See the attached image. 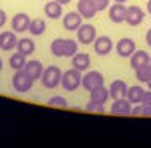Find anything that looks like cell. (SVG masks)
I'll list each match as a JSON object with an SVG mask.
<instances>
[{
    "mask_svg": "<svg viewBox=\"0 0 151 148\" xmlns=\"http://www.w3.org/2000/svg\"><path fill=\"white\" fill-rule=\"evenodd\" d=\"M145 89L142 86H129V91H127V100L132 104H139L142 101V97H144Z\"/></svg>",
    "mask_w": 151,
    "mask_h": 148,
    "instance_id": "cb8c5ba5",
    "label": "cell"
},
{
    "mask_svg": "<svg viewBox=\"0 0 151 148\" xmlns=\"http://www.w3.org/2000/svg\"><path fill=\"white\" fill-rule=\"evenodd\" d=\"M86 110L89 114H104L106 109H104V104H100V103H95V101H91L86 104Z\"/></svg>",
    "mask_w": 151,
    "mask_h": 148,
    "instance_id": "83f0119b",
    "label": "cell"
},
{
    "mask_svg": "<svg viewBox=\"0 0 151 148\" xmlns=\"http://www.w3.org/2000/svg\"><path fill=\"white\" fill-rule=\"evenodd\" d=\"M76 32H77V41L83 45L94 44V41L97 38V29L92 24H82Z\"/></svg>",
    "mask_w": 151,
    "mask_h": 148,
    "instance_id": "8992f818",
    "label": "cell"
},
{
    "mask_svg": "<svg viewBox=\"0 0 151 148\" xmlns=\"http://www.w3.org/2000/svg\"><path fill=\"white\" fill-rule=\"evenodd\" d=\"M150 65H151V56H150Z\"/></svg>",
    "mask_w": 151,
    "mask_h": 148,
    "instance_id": "f35d334b",
    "label": "cell"
},
{
    "mask_svg": "<svg viewBox=\"0 0 151 148\" xmlns=\"http://www.w3.org/2000/svg\"><path fill=\"white\" fill-rule=\"evenodd\" d=\"M71 65H73V68L83 73L86 70H89V67H91V56L88 53H79L77 52L71 57Z\"/></svg>",
    "mask_w": 151,
    "mask_h": 148,
    "instance_id": "e0dca14e",
    "label": "cell"
},
{
    "mask_svg": "<svg viewBox=\"0 0 151 148\" xmlns=\"http://www.w3.org/2000/svg\"><path fill=\"white\" fill-rule=\"evenodd\" d=\"M89 98H91V101H95V103H100V104H106L107 100L110 98L109 89L104 85H101V86H98V88L89 91Z\"/></svg>",
    "mask_w": 151,
    "mask_h": 148,
    "instance_id": "d6986e66",
    "label": "cell"
},
{
    "mask_svg": "<svg viewBox=\"0 0 151 148\" xmlns=\"http://www.w3.org/2000/svg\"><path fill=\"white\" fill-rule=\"evenodd\" d=\"M11 26H12V30L15 33H24L29 30V26H30V17L24 12H18L12 17L11 20Z\"/></svg>",
    "mask_w": 151,
    "mask_h": 148,
    "instance_id": "9c48e42d",
    "label": "cell"
},
{
    "mask_svg": "<svg viewBox=\"0 0 151 148\" xmlns=\"http://www.w3.org/2000/svg\"><path fill=\"white\" fill-rule=\"evenodd\" d=\"M77 12L86 20H91L97 15V8L92 0H79L77 2Z\"/></svg>",
    "mask_w": 151,
    "mask_h": 148,
    "instance_id": "2e32d148",
    "label": "cell"
},
{
    "mask_svg": "<svg viewBox=\"0 0 151 148\" xmlns=\"http://www.w3.org/2000/svg\"><path fill=\"white\" fill-rule=\"evenodd\" d=\"M141 104H144V106H151V91H150V89L144 92V97H142Z\"/></svg>",
    "mask_w": 151,
    "mask_h": 148,
    "instance_id": "f546056e",
    "label": "cell"
},
{
    "mask_svg": "<svg viewBox=\"0 0 151 148\" xmlns=\"http://www.w3.org/2000/svg\"><path fill=\"white\" fill-rule=\"evenodd\" d=\"M134 74H136V79L139 80L141 83H147L151 79V65L147 64V65H142L139 68H136Z\"/></svg>",
    "mask_w": 151,
    "mask_h": 148,
    "instance_id": "484cf974",
    "label": "cell"
},
{
    "mask_svg": "<svg viewBox=\"0 0 151 148\" xmlns=\"http://www.w3.org/2000/svg\"><path fill=\"white\" fill-rule=\"evenodd\" d=\"M8 21V17H6V12L3 9H0V27H3Z\"/></svg>",
    "mask_w": 151,
    "mask_h": 148,
    "instance_id": "4dcf8cb0",
    "label": "cell"
},
{
    "mask_svg": "<svg viewBox=\"0 0 151 148\" xmlns=\"http://www.w3.org/2000/svg\"><path fill=\"white\" fill-rule=\"evenodd\" d=\"M60 86L68 92L77 91L82 86V73L79 70H76V68H70L65 73H62Z\"/></svg>",
    "mask_w": 151,
    "mask_h": 148,
    "instance_id": "3957f363",
    "label": "cell"
},
{
    "mask_svg": "<svg viewBox=\"0 0 151 148\" xmlns=\"http://www.w3.org/2000/svg\"><path fill=\"white\" fill-rule=\"evenodd\" d=\"M125 15H127V6L125 3H113L109 6V18L113 23H125Z\"/></svg>",
    "mask_w": 151,
    "mask_h": 148,
    "instance_id": "5bb4252c",
    "label": "cell"
},
{
    "mask_svg": "<svg viewBox=\"0 0 151 148\" xmlns=\"http://www.w3.org/2000/svg\"><path fill=\"white\" fill-rule=\"evenodd\" d=\"M147 12L151 15V0H148V2H147Z\"/></svg>",
    "mask_w": 151,
    "mask_h": 148,
    "instance_id": "836d02e7",
    "label": "cell"
},
{
    "mask_svg": "<svg viewBox=\"0 0 151 148\" xmlns=\"http://www.w3.org/2000/svg\"><path fill=\"white\" fill-rule=\"evenodd\" d=\"M50 50L55 57H73L79 52V44L74 40L68 38H56L50 44Z\"/></svg>",
    "mask_w": 151,
    "mask_h": 148,
    "instance_id": "6da1fadb",
    "label": "cell"
},
{
    "mask_svg": "<svg viewBox=\"0 0 151 148\" xmlns=\"http://www.w3.org/2000/svg\"><path fill=\"white\" fill-rule=\"evenodd\" d=\"M145 18V12L142 11L141 6L137 5H132L127 8V15H125V23L129 24V26L132 27H136L139 26V24L144 21Z\"/></svg>",
    "mask_w": 151,
    "mask_h": 148,
    "instance_id": "ba28073f",
    "label": "cell"
},
{
    "mask_svg": "<svg viewBox=\"0 0 151 148\" xmlns=\"http://www.w3.org/2000/svg\"><path fill=\"white\" fill-rule=\"evenodd\" d=\"M58 2H59V3H62V5H67V3H70V2H71V0H58Z\"/></svg>",
    "mask_w": 151,
    "mask_h": 148,
    "instance_id": "e575fe53",
    "label": "cell"
},
{
    "mask_svg": "<svg viewBox=\"0 0 151 148\" xmlns=\"http://www.w3.org/2000/svg\"><path fill=\"white\" fill-rule=\"evenodd\" d=\"M104 85V77H103V74L100 73V71H88L86 74H83L82 76V86H83V89H86L88 92L98 88V86H101Z\"/></svg>",
    "mask_w": 151,
    "mask_h": 148,
    "instance_id": "5b68a950",
    "label": "cell"
},
{
    "mask_svg": "<svg viewBox=\"0 0 151 148\" xmlns=\"http://www.w3.org/2000/svg\"><path fill=\"white\" fill-rule=\"evenodd\" d=\"M35 80L26 70H17L15 74L12 76V88L18 94H26L32 89Z\"/></svg>",
    "mask_w": 151,
    "mask_h": 148,
    "instance_id": "7a4b0ae2",
    "label": "cell"
},
{
    "mask_svg": "<svg viewBox=\"0 0 151 148\" xmlns=\"http://www.w3.org/2000/svg\"><path fill=\"white\" fill-rule=\"evenodd\" d=\"M3 70V60H2V57H0V71Z\"/></svg>",
    "mask_w": 151,
    "mask_h": 148,
    "instance_id": "74e56055",
    "label": "cell"
},
{
    "mask_svg": "<svg viewBox=\"0 0 151 148\" xmlns=\"http://www.w3.org/2000/svg\"><path fill=\"white\" fill-rule=\"evenodd\" d=\"M127 91H129V85L121 79L113 80L109 86V95L112 100H118V98L127 97Z\"/></svg>",
    "mask_w": 151,
    "mask_h": 148,
    "instance_id": "4fadbf2b",
    "label": "cell"
},
{
    "mask_svg": "<svg viewBox=\"0 0 151 148\" xmlns=\"http://www.w3.org/2000/svg\"><path fill=\"white\" fill-rule=\"evenodd\" d=\"M92 2H94V5H95L98 12L100 11H106L110 6V0H92Z\"/></svg>",
    "mask_w": 151,
    "mask_h": 148,
    "instance_id": "f1b7e54d",
    "label": "cell"
},
{
    "mask_svg": "<svg viewBox=\"0 0 151 148\" xmlns=\"http://www.w3.org/2000/svg\"><path fill=\"white\" fill-rule=\"evenodd\" d=\"M62 80V70L56 65H50L44 68L42 76H41V83L47 89H55L60 85Z\"/></svg>",
    "mask_w": 151,
    "mask_h": 148,
    "instance_id": "277c9868",
    "label": "cell"
},
{
    "mask_svg": "<svg viewBox=\"0 0 151 148\" xmlns=\"http://www.w3.org/2000/svg\"><path fill=\"white\" fill-rule=\"evenodd\" d=\"M147 64H150V55L145 50H136L130 56V67L133 70L139 68L142 65H147Z\"/></svg>",
    "mask_w": 151,
    "mask_h": 148,
    "instance_id": "ffe728a7",
    "label": "cell"
},
{
    "mask_svg": "<svg viewBox=\"0 0 151 148\" xmlns=\"http://www.w3.org/2000/svg\"><path fill=\"white\" fill-rule=\"evenodd\" d=\"M145 42H147V45L148 47H151V27L147 30V33H145Z\"/></svg>",
    "mask_w": 151,
    "mask_h": 148,
    "instance_id": "d6a6232c",
    "label": "cell"
},
{
    "mask_svg": "<svg viewBox=\"0 0 151 148\" xmlns=\"http://www.w3.org/2000/svg\"><path fill=\"white\" fill-rule=\"evenodd\" d=\"M64 5L59 3L58 0H53V2H47L45 6H44V12L45 15L50 18V20H58L62 17V14H64V8H62Z\"/></svg>",
    "mask_w": 151,
    "mask_h": 148,
    "instance_id": "ac0fdd59",
    "label": "cell"
},
{
    "mask_svg": "<svg viewBox=\"0 0 151 148\" xmlns=\"http://www.w3.org/2000/svg\"><path fill=\"white\" fill-rule=\"evenodd\" d=\"M18 42V38L14 30H5L0 33V50L3 52H11V50H15Z\"/></svg>",
    "mask_w": 151,
    "mask_h": 148,
    "instance_id": "7c38bea8",
    "label": "cell"
},
{
    "mask_svg": "<svg viewBox=\"0 0 151 148\" xmlns=\"http://www.w3.org/2000/svg\"><path fill=\"white\" fill-rule=\"evenodd\" d=\"M113 50V41L109 36H97L94 41V52L98 56H107Z\"/></svg>",
    "mask_w": 151,
    "mask_h": 148,
    "instance_id": "8fae6325",
    "label": "cell"
},
{
    "mask_svg": "<svg viewBox=\"0 0 151 148\" xmlns=\"http://www.w3.org/2000/svg\"><path fill=\"white\" fill-rule=\"evenodd\" d=\"M141 116H148V118H151V106H144V104H142V114H141Z\"/></svg>",
    "mask_w": 151,
    "mask_h": 148,
    "instance_id": "1f68e13d",
    "label": "cell"
},
{
    "mask_svg": "<svg viewBox=\"0 0 151 148\" xmlns=\"http://www.w3.org/2000/svg\"><path fill=\"white\" fill-rule=\"evenodd\" d=\"M35 48H36V45H35V42H33L32 38H20L18 42H17L15 50L20 52V53H23L24 56H30L35 52Z\"/></svg>",
    "mask_w": 151,
    "mask_h": 148,
    "instance_id": "7402d4cb",
    "label": "cell"
},
{
    "mask_svg": "<svg viewBox=\"0 0 151 148\" xmlns=\"http://www.w3.org/2000/svg\"><path fill=\"white\" fill-rule=\"evenodd\" d=\"M30 76L33 77V80H41V76H42V71H44V67L40 60H27L26 62V67H24Z\"/></svg>",
    "mask_w": 151,
    "mask_h": 148,
    "instance_id": "44dd1931",
    "label": "cell"
},
{
    "mask_svg": "<svg viewBox=\"0 0 151 148\" xmlns=\"http://www.w3.org/2000/svg\"><path fill=\"white\" fill-rule=\"evenodd\" d=\"M47 106L58 107V109H65V107H68V101H67V98H64L62 95H55L52 98H48Z\"/></svg>",
    "mask_w": 151,
    "mask_h": 148,
    "instance_id": "4316f807",
    "label": "cell"
},
{
    "mask_svg": "<svg viewBox=\"0 0 151 148\" xmlns=\"http://www.w3.org/2000/svg\"><path fill=\"white\" fill-rule=\"evenodd\" d=\"M47 30V24L42 18H33L30 20V26H29V32L32 36H41L44 35Z\"/></svg>",
    "mask_w": 151,
    "mask_h": 148,
    "instance_id": "603a6c76",
    "label": "cell"
},
{
    "mask_svg": "<svg viewBox=\"0 0 151 148\" xmlns=\"http://www.w3.org/2000/svg\"><path fill=\"white\" fill-rule=\"evenodd\" d=\"M147 86H148V89H150V91H151V79H150V80H148V82H147Z\"/></svg>",
    "mask_w": 151,
    "mask_h": 148,
    "instance_id": "8d00e7d4",
    "label": "cell"
},
{
    "mask_svg": "<svg viewBox=\"0 0 151 148\" xmlns=\"http://www.w3.org/2000/svg\"><path fill=\"white\" fill-rule=\"evenodd\" d=\"M115 52L121 57H130L136 52V42L132 38H121L115 45Z\"/></svg>",
    "mask_w": 151,
    "mask_h": 148,
    "instance_id": "30bf717a",
    "label": "cell"
},
{
    "mask_svg": "<svg viewBox=\"0 0 151 148\" xmlns=\"http://www.w3.org/2000/svg\"><path fill=\"white\" fill-rule=\"evenodd\" d=\"M27 56H24L23 53H20V52H15L14 55H11V57H9V67L12 68V70H23L24 67H26V62H27V59H26Z\"/></svg>",
    "mask_w": 151,
    "mask_h": 148,
    "instance_id": "d4e9b609",
    "label": "cell"
},
{
    "mask_svg": "<svg viewBox=\"0 0 151 148\" xmlns=\"http://www.w3.org/2000/svg\"><path fill=\"white\" fill-rule=\"evenodd\" d=\"M132 107L133 104L127 100V97L118 98V100H113L110 106V114L113 116H129L132 114Z\"/></svg>",
    "mask_w": 151,
    "mask_h": 148,
    "instance_id": "52a82bcc",
    "label": "cell"
},
{
    "mask_svg": "<svg viewBox=\"0 0 151 148\" xmlns=\"http://www.w3.org/2000/svg\"><path fill=\"white\" fill-rule=\"evenodd\" d=\"M82 15L79 12H68L62 18V24H64V29L68 32H76L80 26H82Z\"/></svg>",
    "mask_w": 151,
    "mask_h": 148,
    "instance_id": "9a60e30c",
    "label": "cell"
},
{
    "mask_svg": "<svg viewBox=\"0 0 151 148\" xmlns=\"http://www.w3.org/2000/svg\"><path fill=\"white\" fill-rule=\"evenodd\" d=\"M115 3H125V2H129V0H113Z\"/></svg>",
    "mask_w": 151,
    "mask_h": 148,
    "instance_id": "d590c367",
    "label": "cell"
}]
</instances>
